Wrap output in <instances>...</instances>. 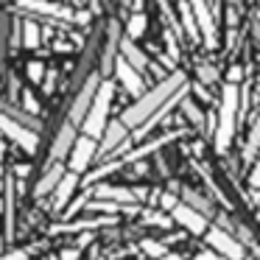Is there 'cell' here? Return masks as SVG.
I'll return each instance as SVG.
<instances>
[{"label":"cell","instance_id":"10","mask_svg":"<svg viewBox=\"0 0 260 260\" xmlns=\"http://www.w3.org/2000/svg\"><path fill=\"white\" fill-rule=\"evenodd\" d=\"M171 218L176 221V224H182L187 232H193V235H207V215H202L199 210H193L190 204L179 202V207L171 213Z\"/></svg>","mask_w":260,"mask_h":260},{"label":"cell","instance_id":"15","mask_svg":"<svg viewBox=\"0 0 260 260\" xmlns=\"http://www.w3.org/2000/svg\"><path fill=\"white\" fill-rule=\"evenodd\" d=\"M76 187H79V174L68 171V174H64V179L59 182V187L53 190V199H51V207L56 210V213H62V210L68 207V202L73 199Z\"/></svg>","mask_w":260,"mask_h":260},{"label":"cell","instance_id":"38","mask_svg":"<svg viewBox=\"0 0 260 260\" xmlns=\"http://www.w3.org/2000/svg\"><path fill=\"white\" fill-rule=\"evenodd\" d=\"M162 260H185V257H179V254H165Z\"/></svg>","mask_w":260,"mask_h":260},{"label":"cell","instance_id":"6","mask_svg":"<svg viewBox=\"0 0 260 260\" xmlns=\"http://www.w3.org/2000/svg\"><path fill=\"white\" fill-rule=\"evenodd\" d=\"M98 87H101V79H98L95 73H92V76H87L84 87H81V90H79V95L73 98V107H70V112H68V123H73V126H81V123H84L87 112H90L92 101H95Z\"/></svg>","mask_w":260,"mask_h":260},{"label":"cell","instance_id":"31","mask_svg":"<svg viewBox=\"0 0 260 260\" xmlns=\"http://www.w3.org/2000/svg\"><path fill=\"white\" fill-rule=\"evenodd\" d=\"M148 224H157V226H171V218H165L162 213H146Z\"/></svg>","mask_w":260,"mask_h":260},{"label":"cell","instance_id":"25","mask_svg":"<svg viewBox=\"0 0 260 260\" xmlns=\"http://www.w3.org/2000/svg\"><path fill=\"white\" fill-rule=\"evenodd\" d=\"M23 45L25 48H40V25L25 20L23 23Z\"/></svg>","mask_w":260,"mask_h":260},{"label":"cell","instance_id":"20","mask_svg":"<svg viewBox=\"0 0 260 260\" xmlns=\"http://www.w3.org/2000/svg\"><path fill=\"white\" fill-rule=\"evenodd\" d=\"M179 17H182V23H185V34L196 42L202 34H199V23H196V14H193V6H190V3H185V0L179 3Z\"/></svg>","mask_w":260,"mask_h":260},{"label":"cell","instance_id":"16","mask_svg":"<svg viewBox=\"0 0 260 260\" xmlns=\"http://www.w3.org/2000/svg\"><path fill=\"white\" fill-rule=\"evenodd\" d=\"M64 174H68V171H64V165H62V162H59V165H51V168H48L45 174H42V179L37 182L34 196H37V199H42V196H48V193L53 196V190H56L59 182L64 179Z\"/></svg>","mask_w":260,"mask_h":260},{"label":"cell","instance_id":"12","mask_svg":"<svg viewBox=\"0 0 260 260\" xmlns=\"http://www.w3.org/2000/svg\"><path fill=\"white\" fill-rule=\"evenodd\" d=\"M193 6V14H196V23H199V34L204 37L207 48H215L218 37H215V23H213V14L207 9V0H190Z\"/></svg>","mask_w":260,"mask_h":260},{"label":"cell","instance_id":"34","mask_svg":"<svg viewBox=\"0 0 260 260\" xmlns=\"http://www.w3.org/2000/svg\"><path fill=\"white\" fill-rule=\"evenodd\" d=\"M199 76H202V81L213 84V81H215V68H199Z\"/></svg>","mask_w":260,"mask_h":260},{"label":"cell","instance_id":"26","mask_svg":"<svg viewBox=\"0 0 260 260\" xmlns=\"http://www.w3.org/2000/svg\"><path fill=\"white\" fill-rule=\"evenodd\" d=\"M140 249L148 254V257H157V260H162L165 254H171L165 243H159V241H151V238H146V241H140Z\"/></svg>","mask_w":260,"mask_h":260},{"label":"cell","instance_id":"30","mask_svg":"<svg viewBox=\"0 0 260 260\" xmlns=\"http://www.w3.org/2000/svg\"><path fill=\"white\" fill-rule=\"evenodd\" d=\"M159 207L174 213V210L179 207V202H176V196H171V193H162V196H159Z\"/></svg>","mask_w":260,"mask_h":260},{"label":"cell","instance_id":"18","mask_svg":"<svg viewBox=\"0 0 260 260\" xmlns=\"http://www.w3.org/2000/svg\"><path fill=\"white\" fill-rule=\"evenodd\" d=\"M6 241H14V176L6 179Z\"/></svg>","mask_w":260,"mask_h":260},{"label":"cell","instance_id":"22","mask_svg":"<svg viewBox=\"0 0 260 260\" xmlns=\"http://www.w3.org/2000/svg\"><path fill=\"white\" fill-rule=\"evenodd\" d=\"M182 199H185V204H190L193 210H199V213H202V215H207V218H213V215H215L213 202H210V199H202L199 193H190V190H185V193H182Z\"/></svg>","mask_w":260,"mask_h":260},{"label":"cell","instance_id":"33","mask_svg":"<svg viewBox=\"0 0 260 260\" xmlns=\"http://www.w3.org/2000/svg\"><path fill=\"white\" fill-rule=\"evenodd\" d=\"M0 260H28V252H25V249H17V252H6V254H0Z\"/></svg>","mask_w":260,"mask_h":260},{"label":"cell","instance_id":"11","mask_svg":"<svg viewBox=\"0 0 260 260\" xmlns=\"http://www.w3.org/2000/svg\"><path fill=\"white\" fill-rule=\"evenodd\" d=\"M115 76H118V81L123 84V90L129 92V95H135L137 101H140V98L146 95V90H143V76L137 73V70L132 68V64L126 62L123 56L115 59Z\"/></svg>","mask_w":260,"mask_h":260},{"label":"cell","instance_id":"14","mask_svg":"<svg viewBox=\"0 0 260 260\" xmlns=\"http://www.w3.org/2000/svg\"><path fill=\"white\" fill-rule=\"evenodd\" d=\"M129 129H126L120 120H109V126H107V132H104V137H101V146H98V154H115L120 146H123L126 140H129Z\"/></svg>","mask_w":260,"mask_h":260},{"label":"cell","instance_id":"5","mask_svg":"<svg viewBox=\"0 0 260 260\" xmlns=\"http://www.w3.org/2000/svg\"><path fill=\"white\" fill-rule=\"evenodd\" d=\"M0 135L9 137V140H14L23 151H28V154H34L37 151V143H40V137H37L34 129L17 123V120H14L12 115H6V112H0Z\"/></svg>","mask_w":260,"mask_h":260},{"label":"cell","instance_id":"9","mask_svg":"<svg viewBox=\"0 0 260 260\" xmlns=\"http://www.w3.org/2000/svg\"><path fill=\"white\" fill-rule=\"evenodd\" d=\"M76 140H79V135H76V126L64 120L62 129H59V135H56V140H53V146H51L48 162H51V165H59L64 157H70V151H73Z\"/></svg>","mask_w":260,"mask_h":260},{"label":"cell","instance_id":"29","mask_svg":"<svg viewBox=\"0 0 260 260\" xmlns=\"http://www.w3.org/2000/svg\"><path fill=\"white\" fill-rule=\"evenodd\" d=\"M257 146H260V115H257V120H254V126H252V135H249V148H246V154L257 151Z\"/></svg>","mask_w":260,"mask_h":260},{"label":"cell","instance_id":"39","mask_svg":"<svg viewBox=\"0 0 260 260\" xmlns=\"http://www.w3.org/2000/svg\"><path fill=\"white\" fill-rule=\"evenodd\" d=\"M0 176H3V165H0Z\"/></svg>","mask_w":260,"mask_h":260},{"label":"cell","instance_id":"27","mask_svg":"<svg viewBox=\"0 0 260 260\" xmlns=\"http://www.w3.org/2000/svg\"><path fill=\"white\" fill-rule=\"evenodd\" d=\"M182 109H185V115H187V118H190V120H193V123H196V126H202V120H204V115H202V112H199V109H196V107H193V101H190V98H185V101H182Z\"/></svg>","mask_w":260,"mask_h":260},{"label":"cell","instance_id":"35","mask_svg":"<svg viewBox=\"0 0 260 260\" xmlns=\"http://www.w3.org/2000/svg\"><path fill=\"white\" fill-rule=\"evenodd\" d=\"M193 260H221V254L218 252H199Z\"/></svg>","mask_w":260,"mask_h":260},{"label":"cell","instance_id":"4","mask_svg":"<svg viewBox=\"0 0 260 260\" xmlns=\"http://www.w3.org/2000/svg\"><path fill=\"white\" fill-rule=\"evenodd\" d=\"M204 238H207V243L213 246V252H218L221 257H226V260H243L246 257V246H243L238 238H232L224 226H210Z\"/></svg>","mask_w":260,"mask_h":260},{"label":"cell","instance_id":"3","mask_svg":"<svg viewBox=\"0 0 260 260\" xmlns=\"http://www.w3.org/2000/svg\"><path fill=\"white\" fill-rule=\"evenodd\" d=\"M112 95H115L112 81H101V87H98V92H95V101H92L90 112H87L84 123H81L84 135L92 137V140H101L107 126H109L107 115H109V107H112Z\"/></svg>","mask_w":260,"mask_h":260},{"label":"cell","instance_id":"28","mask_svg":"<svg viewBox=\"0 0 260 260\" xmlns=\"http://www.w3.org/2000/svg\"><path fill=\"white\" fill-rule=\"evenodd\" d=\"M28 79L34 81V84H40V81L45 79V64L42 62H28Z\"/></svg>","mask_w":260,"mask_h":260},{"label":"cell","instance_id":"37","mask_svg":"<svg viewBox=\"0 0 260 260\" xmlns=\"http://www.w3.org/2000/svg\"><path fill=\"white\" fill-rule=\"evenodd\" d=\"M28 165H20V168H14V176H28Z\"/></svg>","mask_w":260,"mask_h":260},{"label":"cell","instance_id":"21","mask_svg":"<svg viewBox=\"0 0 260 260\" xmlns=\"http://www.w3.org/2000/svg\"><path fill=\"white\" fill-rule=\"evenodd\" d=\"M176 135H165V137H157V140H151V143H146V146H140V148H135L132 154H126V159L123 162H129V159H140V157H148V154H154L157 148H162L168 140H174Z\"/></svg>","mask_w":260,"mask_h":260},{"label":"cell","instance_id":"19","mask_svg":"<svg viewBox=\"0 0 260 260\" xmlns=\"http://www.w3.org/2000/svg\"><path fill=\"white\" fill-rule=\"evenodd\" d=\"M112 224V218H90V221H73V224H56L51 232H81V230H98V226Z\"/></svg>","mask_w":260,"mask_h":260},{"label":"cell","instance_id":"1","mask_svg":"<svg viewBox=\"0 0 260 260\" xmlns=\"http://www.w3.org/2000/svg\"><path fill=\"white\" fill-rule=\"evenodd\" d=\"M185 90H187L185 73H171L168 79H162L154 90H148L140 101L132 104V107L120 115V123H123L126 129H135L137 132L143 123H148L159 109H165L176 95H179V92H185Z\"/></svg>","mask_w":260,"mask_h":260},{"label":"cell","instance_id":"7","mask_svg":"<svg viewBox=\"0 0 260 260\" xmlns=\"http://www.w3.org/2000/svg\"><path fill=\"white\" fill-rule=\"evenodd\" d=\"M17 6L23 12H31V14H42V17H51V20H76L73 9L62 6V3H53V0H17Z\"/></svg>","mask_w":260,"mask_h":260},{"label":"cell","instance_id":"13","mask_svg":"<svg viewBox=\"0 0 260 260\" xmlns=\"http://www.w3.org/2000/svg\"><path fill=\"white\" fill-rule=\"evenodd\" d=\"M92 196L101 199V202L123 204V207H132V204H137L135 190H129V187H120V185H95V187H92Z\"/></svg>","mask_w":260,"mask_h":260},{"label":"cell","instance_id":"24","mask_svg":"<svg viewBox=\"0 0 260 260\" xmlns=\"http://www.w3.org/2000/svg\"><path fill=\"white\" fill-rule=\"evenodd\" d=\"M115 40H118V23L109 25V42H107V51H104V73L115 70Z\"/></svg>","mask_w":260,"mask_h":260},{"label":"cell","instance_id":"2","mask_svg":"<svg viewBox=\"0 0 260 260\" xmlns=\"http://www.w3.org/2000/svg\"><path fill=\"white\" fill-rule=\"evenodd\" d=\"M238 104H241V92L238 84H226L224 95H221V109H218V126H215V148L221 154L230 148L232 137H235V118H238Z\"/></svg>","mask_w":260,"mask_h":260},{"label":"cell","instance_id":"32","mask_svg":"<svg viewBox=\"0 0 260 260\" xmlns=\"http://www.w3.org/2000/svg\"><path fill=\"white\" fill-rule=\"evenodd\" d=\"M249 185H252V190H260V159L254 162V168H252V176H249Z\"/></svg>","mask_w":260,"mask_h":260},{"label":"cell","instance_id":"36","mask_svg":"<svg viewBox=\"0 0 260 260\" xmlns=\"http://www.w3.org/2000/svg\"><path fill=\"white\" fill-rule=\"evenodd\" d=\"M76 257H79V252H76V249H64L59 260H76Z\"/></svg>","mask_w":260,"mask_h":260},{"label":"cell","instance_id":"8","mask_svg":"<svg viewBox=\"0 0 260 260\" xmlns=\"http://www.w3.org/2000/svg\"><path fill=\"white\" fill-rule=\"evenodd\" d=\"M95 154H98V140H92V137L81 135L79 140H76V146H73V151H70V157H68L70 171L81 176L87 168H90V162H92V157H95Z\"/></svg>","mask_w":260,"mask_h":260},{"label":"cell","instance_id":"17","mask_svg":"<svg viewBox=\"0 0 260 260\" xmlns=\"http://www.w3.org/2000/svg\"><path fill=\"white\" fill-rule=\"evenodd\" d=\"M120 53H123V59H126V62H129L132 68L137 70V73H143V70L148 68V56H146V53H143L140 48L135 45V42L129 40V37H126V40L120 42Z\"/></svg>","mask_w":260,"mask_h":260},{"label":"cell","instance_id":"23","mask_svg":"<svg viewBox=\"0 0 260 260\" xmlns=\"http://www.w3.org/2000/svg\"><path fill=\"white\" fill-rule=\"evenodd\" d=\"M146 25H148L146 14H143V12H135V14L129 17V23H126V37H129L132 42L140 40V37L146 34Z\"/></svg>","mask_w":260,"mask_h":260}]
</instances>
